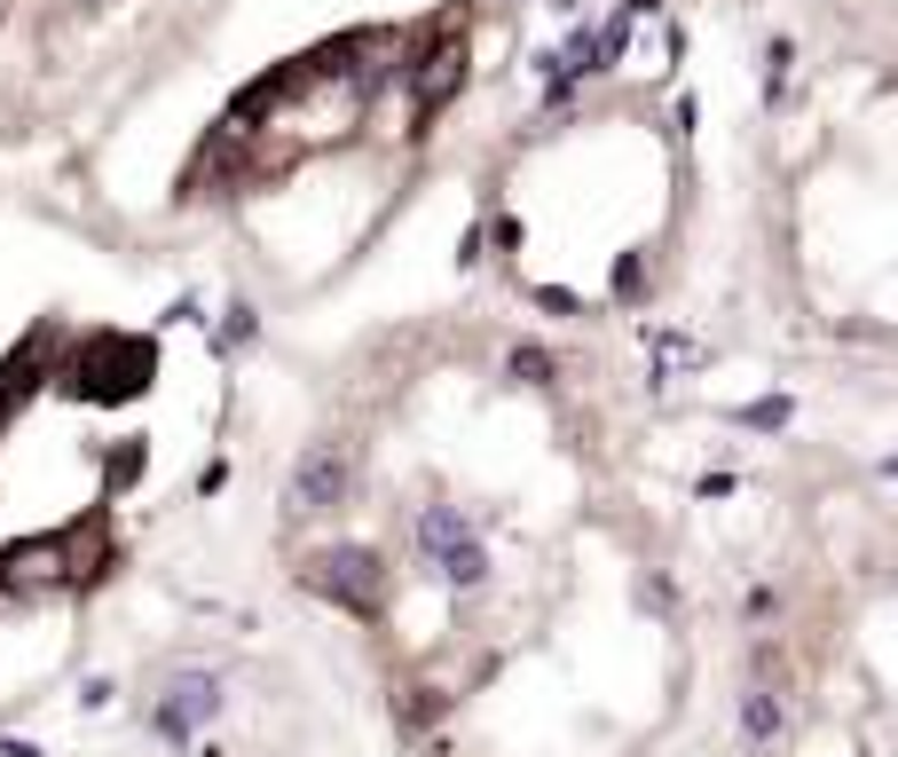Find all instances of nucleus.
<instances>
[{
	"label": "nucleus",
	"mask_w": 898,
	"mask_h": 757,
	"mask_svg": "<svg viewBox=\"0 0 898 757\" xmlns=\"http://www.w3.org/2000/svg\"><path fill=\"white\" fill-rule=\"evenodd\" d=\"M308 584H316L323 600H339L347 616H363V624H371L379 600H387V568H379V552H355V545H347V552H316V560H308Z\"/></svg>",
	"instance_id": "nucleus-1"
},
{
	"label": "nucleus",
	"mask_w": 898,
	"mask_h": 757,
	"mask_svg": "<svg viewBox=\"0 0 898 757\" xmlns=\"http://www.w3.org/2000/svg\"><path fill=\"white\" fill-rule=\"evenodd\" d=\"M347 481H355V458L339 442H316L300 458V474H292V514H331V505L347 497Z\"/></svg>",
	"instance_id": "nucleus-2"
},
{
	"label": "nucleus",
	"mask_w": 898,
	"mask_h": 757,
	"mask_svg": "<svg viewBox=\"0 0 898 757\" xmlns=\"http://www.w3.org/2000/svg\"><path fill=\"white\" fill-rule=\"evenodd\" d=\"M221 710V687L206 679V670H182V679H173L166 695H158V710H150V726L166 734V741H190L206 718Z\"/></svg>",
	"instance_id": "nucleus-3"
},
{
	"label": "nucleus",
	"mask_w": 898,
	"mask_h": 757,
	"mask_svg": "<svg viewBox=\"0 0 898 757\" xmlns=\"http://www.w3.org/2000/svg\"><path fill=\"white\" fill-rule=\"evenodd\" d=\"M741 734L757 741V749H772L780 734H788V703H780V687H741Z\"/></svg>",
	"instance_id": "nucleus-4"
},
{
	"label": "nucleus",
	"mask_w": 898,
	"mask_h": 757,
	"mask_svg": "<svg viewBox=\"0 0 898 757\" xmlns=\"http://www.w3.org/2000/svg\"><path fill=\"white\" fill-rule=\"evenodd\" d=\"M466 537H473L466 505H426V514H418V529H410V545H418L426 560H441L449 545H466Z\"/></svg>",
	"instance_id": "nucleus-5"
},
{
	"label": "nucleus",
	"mask_w": 898,
	"mask_h": 757,
	"mask_svg": "<svg viewBox=\"0 0 898 757\" xmlns=\"http://www.w3.org/2000/svg\"><path fill=\"white\" fill-rule=\"evenodd\" d=\"M441 710H449L441 687H402V695H395V726H402V734H426Z\"/></svg>",
	"instance_id": "nucleus-6"
},
{
	"label": "nucleus",
	"mask_w": 898,
	"mask_h": 757,
	"mask_svg": "<svg viewBox=\"0 0 898 757\" xmlns=\"http://www.w3.org/2000/svg\"><path fill=\"white\" fill-rule=\"evenodd\" d=\"M749 679H757V687H780V679H788V647H780V639H757V647H749Z\"/></svg>",
	"instance_id": "nucleus-7"
},
{
	"label": "nucleus",
	"mask_w": 898,
	"mask_h": 757,
	"mask_svg": "<svg viewBox=\"0 0 898 757\" xmlns=\"http://www.w3.org/2000/svg\"><path fill=\"white\" fill-rule=\"evenodd\" d=\"M505 371H512V379H528V387H545V379H552V356H545V348H512V363H505Z\"/></svg>",
	"instance_id": "nucleus-8"
},
{
	"label": "nucleus",
	"mask_w": 898,
	"mask_h": 757,
	"mask_svg": "<svg viewBox=\"0 0 898 757\" xmlns=\"http://www.w3.org/2000/svg\"><path fill=\"white\" fill-rule=\"evenodd\" d=\"M741 616H749V624H765V616H780V584H757V592L741 600Z\"/></svg>",
	"instance_id": "nucleus-9"
}]
</instances>
